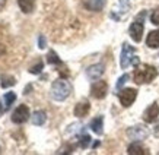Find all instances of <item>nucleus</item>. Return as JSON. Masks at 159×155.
<instances>
[{
	"label": "nucleus",
	"instance_id": "cd10ccee",
	"mask_svg": "<svg viewBox=\"0 0 159 155\" xmlns=\"http://www.w3.org/2000/svg\"><path fill=\"white\" fill-rule=\"evenodd\" d=\"M5 111V108H3V107H2V102H0V114H2V113Z\"/></svg>",
	"mask_w": 159,
	"mask_h": 155
},
{
	"label": "nucleus",
	"instance_id": "f03ea898",
	"mask_svg": "<svg viewBox=\"0 0 159 155\" xmlns=\"http://www.w3.org/2000/svg\"><path fill=\"white\" fill-rule=\"evenodd\" d=\"M70 92H72V85L69 81H66V78L54 81L51 85V97L56 101H64L70 95Z\"/></svg>",
	"mask_w": 159,
	"mask_h": 155
},
{
	"label": "nucleus",
	"instance_id": "39448f33",
	"mask_svg": "<svg viewBox=\"0 0 159 155\" xmlns=\"http://www.w3.org/2000/svg\"><path fill=\"white\" fill-rule=\"evenodd\" d=\"M108 92V83L105 81H97L95 83H92L91 87V95L97 100H102Z\"/></svg>",
	"mask_w": 159,
	"mask_h": 155
},
{
	"label": "nucleus",
	"instance_id": "6ab92c4d",
	"mask_svg": "<svg viewBox=\"0 0 159 155\" xmlns=\"http://www.w3.org/2000/svg\"><path fill=\"white\" fill-rule=\"evenodd\" d=\"M47 62H48L50 64H58V66L61 64V60H60V57H58L57 53H56V51H53V50H51V51H48Z\"/></svg>",
	"mask_w": 159,
	"mask_h": 155
},
{
	"label": "nucleus",
	"instance_id": "a878e982",
	"mask_svg": "<svg viewBox=\"0 0 159 155\" xmlns=\"http://www.w3.org/2000/svg\"><path fill=\"white\" fill-rule=\"evenodd\" d=\"M3 53H5V45H3V44H0V56H2Z\"/></svg>",
	"mask_w": 159,
	"mask_h": 155
},
{
	"label": "nucleus",
	"instance_id": "423d86ee",
	"mask_svg": "<svg viewBox=\"0 0 159 155\" xmlns=\"http://www.w3.org/2000/svg\"><path fill=\"white\" fill-rule=\"evenodd\" d=\"M29 108L25 104H22V106H19L16 110L13 111V114H12V121L13 123H16V124H22V123H25V121L29 119Z\"/></svg>",
	"mask_w": 159,
	"mask_h": 155
},
{
	"label": "nucleus",
	"instance_id": "0eeeda50",
	"mask_svg": "<svg viewBox=\"0 0 159 155\" xmlns=\"http://www.w3.org/2000/svg\"><path fill=\"white\" fill-rule=\"evenodd\" d=\"M143 22H140L139 19L134 21L133 24L130 25V28H129V32H130V37L133 38V41L136 43H140L142 41V35H143Z\"/></svg>",
	"mask_w": 159,
	"mask_h": 155
},
{
	"label": "nucleus",
	"instance_id": "1a4fd4ad",
	"mask_svg": "<svg viewBox=\"0 0 159 155\" xmlns=\"http://www.w3.org/2000/svg\"><path fill=\"white\" fill-rule=\"evenodd\" d=\"M158 116H159V106L156 102H153V104H150L145 110V113H143V120H145L146 123H153V121L158 119Z\"/></svg>",
	"mask_w": 159,
	"mask_h": 155
},
{
	"label": "nucleus",
	"instance_id": "4468645a",
	"mask_svg": "<svg viewBox=\"0 0 159 155\" xmlns=\"http://www.w3.org/2000/svg\"><path fill=\"white\" fill-rule=\"evenodd\" d=\"M104 117L102 116H98L95 117L93 120L91 121V129L93 133H97V135H102V132H104Z\"/></svg>",
	"mask_w": 159,
	"mask_h": 155
},
{
	"label": "nucleus",
	"instance_id": "20e7f679",
	"mask_svg": "<svg viewBox=\"0 0 159 155\" xmlns=\"http://www.w3.org/2000/svg\"><path fill=\"white\" fill-rule=\"evenodd\" d=\"M136 97H137V91L133 88H125L118 94V98H120V102L123 107H130L134 102Z\"/></svg>",
	"mask_w": 159,
	"mask_h": 155
},
{
	"label": "nucleus",
	"instance_id": "9b49d317",
	"mask_svg": "<svg viewBox=\"0 0 159 155\" xmlns=\"http://www.w3.org/2000/svg\"><path fill=\"white\" fill-rule=\"evenodd\" d=\"M102 73H104V64H102V63L93 64V66H91V68L86 69L88 78H89V79H92V81H97Z\"/></svg>",
	"mask_w": 159,
	"mask_h": 155
},
{
	"label": "nucleus",
	"instance_id": "ddd939ff",
	"mask_svg": "<svg viewBox=\"0 0 159 155\" xmlns=\"http://www.w3.org/2000/svg\"><path fill=\"white\" fill-rule=\"evenodd\" d=\"M146 44L150 49H158L159 47V29L156 31H150L148 38H146Z\"/></svg>",
	"mask_w": 159,
	"mask_h": 155
},
{
	"label": "nucleus",
	"instance_id": "c85d7f7f",
	"mask_svg": "<svg viewBox=\"0 0 159 155\" xmlns=\"http://www.w3.org/2000/svg\"><path fill=\"white\" fill-rule=\"evenodd\" d=\"M0 152H2V151H0Z\"/></svg>",
	"mask_w": 159,
	"mask_h": 155
},
{
	"label": "nucleus",
	"instance_id": "2eb2a0df",
	"mask_svg": "<svg viewBox=\"0 0 159 155\" xmlns=\"http://www.w3.org/2000/svg\"><path fill=\"white\" fill-rule=\"evenodd\" d=\"M18 5L24 13H31L35 7V0H18Z\"/></svg>",
	"mask_w": 159,
	"mask_h": 155
},
{
	"label": "nucleus",
	"instance_id": "a211bd4d",
	"mask_svg": "<svg viewBox=\"0 0 159 155\" xmlns=\"http://www.w3.org/2000/svg\"><path fill=\"white\" fill-rule=\"evenodd\" d=\"M16 83V79L13 76H7V75H3L0 78V85L2 88H9V87H13Z\"/></svg>",
	"mask_w": 159,
	"mask_h": 155
},
{
	"label": "nucleus",
	"instance_id": "6e6552de",
	"mask_svg": "<svg viewBox=\"0 0 159 155\" xmlns=\"http://www.w3.org/2000/svg\"><path fill=\"white\" fill-rule=\"evenodd\" d=\"M127 135L130 136L131 139H134V141H142V139L149 136V130L143 126H133L127 130Z\"/></svg>",
	"mask_w": 159,
	"mask_h": 155
},
{
	"label": "nucleus",
	"instance_id": "f8f14e48",
	"mask_svg": "<svg viewBox=\"0 0 159 155\" xmlns=\"http://www.w3.org/2000/svg\"><path fill=\"white\" fill-rule=\"evenodd\" d=\"M91 110V104L88 100H83V101L77 102L76 107H75V116L76 117H85Z\"/></svg>",
	"mask_w": 159,
	"mask_h": 155
},
{
	"label": "nucleus",
	"instance_id": "5701e85b",
	"mask_svg": "<svg viewBox=\"0 0 159 155\" xmlns=\"http://www.w3.org/2000/svg\"><path fill=\"white\" fill-rule=\"evenodd\" d=\"M150 21H152V24L159 25V7L158 9H155L153 13L150 15Z\"/></svg>",
	"mask_w": 159,
	"mask_h": 155
},
{
	"label": "nucleus",
	"instance_id": "dca6fc26",
	"mask_svg": "<svg viewBox=\"0 0 159 155\" xmlns=\"http://www.w3.org/2000/svg\"><path fill=\"white\" fill-rule=\"evenodd\" d=\"M127 154H130V155H145V154H148V151H146V148H143V146L140 145V143H131V145L127 148Z\"/></svg>",
	"mask_w": 159,
	"mask_h": 155
},
{
	"label": "nucleus",
	"instance_id": "f257e3e1",
	"mask_svg": "<svg viewBox=\"0 0 159 155\" xmlns=\"http://www.w3.org/2000/svg\"><path fill=\"white\" fill-rule=\"evenodd\" d=\"M156 76H158V70L155 66H150V64H140L133 73V79L137 85L150 83Z\"/></svg>",
	"mask_w": 159,
	"mask_h": 155
},
{
	"label": "nucleus",
	"instance_id": "bb28decb",
	"mask_svg": "<svg viewBox=\"0 0 159 155\" xmlns=\"http://www.w3.org/2000/svg\"><path fill=\"white\" fill-rule=\"evenodd\" d=\"M5 5H6V0H0V9H2Z\"/></svg>",
	"mask_w": 159,
	"mask_h": 155
},
{
	"label": "nucleus",
	"instance_id": "9d476101",
	"mask_svg": "<svg viewBox=\"0 0 159 155\" xmlns=\"http://www.w3.org/2000/svg\"><path fill=\"white\" fill-rule=\"evenodd\" d=\"M83 6L86 10H91V12H101L105 6L107 0H82Z\"/></svg>",
	"mask_w": 159,
	"mask_h": 155
},
{
	"label": "nucleus",
	"instance_id": "4be33fe9",
	"mask_svg": "<svg viewBox=\"0 0 159 155\" xmlns=\"http://www.w3.org/2000/svg\"><path fill=\"white\" fill-rule=\"evenodd\" d=\"M43 68H44V64H43V62L39 60L38 63L35 64V66H32V68L29 69V72L32 73V75H37V73H41V70H43Z\"/></svg>",
	"mask_w": 159,
	"mask_h": 155
},
{
	"label": "nucleus",
	"instance_id": "b1692460",
	"mask_svg": "<svg viewBox=\"0 0 159 155\" xmlns=\"http://www.w3.org/2000/svg\"><path fill=\"white\" fill-rule=\"evenodd\" d=\"M129 78H130L129 75H123V76H121L120 79H118V81H117V85H116L117 89H120V88L123 87V85H124L125 82H127V79H129Z\"/></svg>",
	"mask_w": 159,
	"mask_h": 155
},
{
	"label": "nucleus",
	"instance_id": "412c9836",
	"mask_svg": "<svg viewBox=\"0 0 159 155\" xmlns=\"http://www.w3.org/2000/svg\"><path fill=\"white\" fill-rule=\"evenodd\" d=\"M89 142H91V136L89 135H82L80 136V139H79V146L80 148H86L89 145Z\"/></svg>",
	"mask_w": 159,
	"mask_h": 155
},
{
	"label": "nucleus",
	"instance_id": "aec40b11",
	"mask_svg": "<svg viewBox=\"0 0 159 155\" xmlns=\"http://www.w3.org/2000/svg\"><path fill=\"white\" fill-rule=\"evenodd\" d=\"M16 100V94L15 92H7L5 95V104H6V108H9L12 104H13V101Z\"/></svg>",
	"mask_w": 159,
	"mask_h": 155
},
{
	"label": "nucleus",
	"instance_id": "7ed1b4c3",
	"mask_svg": "<svg viewBox=\"0 0 159 155\" xmlns=\"http://www.w3.org/2000/svg\"><path fill=\"white\" fill-rule=\"evenodd\" d=\"M136 50L133 47H130L127 43L123 44V50H121V57H120V64L121 69H127L130 64L137 66L139 64V57L134 56Z\"/></svg>",
	"mask_w": 159,
	"mask_h": 155
},
{
	"label": "nucleus",
	"instance_id": "393cba45",
	"mask_svg": "<svg viewBox=\"0 0 159 155\" xmlns=\"http://www.w3.org/2000/svg\"><path fill=\"white\" fill-rule=\"evenodd\" d=\"M38 47L41 50L45 49V37H44V35H39L38 37Z\"/></svg>",
	"mask_w": 159,
	"mask_h": 155
},
{
	"label": "nucleus",
	"instance_id": "f3484780",
	"mask_svg": "<svg viewBox=\"0 0 159 155\" xmlns=\"http://www.w3.org/2000/svg\"><path fill=\"white\" fill-rule=\"evenodd\" d=\"M47 120V114L45 111H35L32 114V123H34L35 126H43L44 123Z\"/></svg>",
	"mask_w": 159,
	"mask_h": 155
}]
</instances>
